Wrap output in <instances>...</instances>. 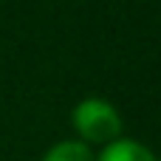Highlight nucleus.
I'll use <instances>...</instances> for the list:
<instances>
[{
    "label": "nucleus",
    "instance_id": "f257e3e1",
    "mask_svg": "<svg viewBox=\"0 0 161 161\" xmlns=\"http://www.w3.org/2000/svg\"><path fill=\"white\" fill-rule=\"evenodd\" d=\"M71 122H74L76 133L85 142H96V144H110L122 133V116H119V110L108 99H99V96L82 99L74 108Z\"/></svg>",
    "mask_w": 161,
    "mask_h": 161
},
{
    "label": "nucleus",
    "instance_id": "f03ea898",
    "mask_svg": "<svg viewBox=\"0 0 161 161\" xmlns=\"http://www.w3.org/2000/svg\"><path fill=\"white\" fill-rule=\"evenodd\" d=\"M96 161H158V158L150 147H144L136 139H116L99 153Z\"/></svg>",
    "mask_w": 161,
    "mask_h": 161
},
{
    "label": "nucleus",
    "instance_id": "7ed1b4c3",
    "mask_svg": "<svg viewBox=\"0 0 161 161\" xmlns=\"http://www.w3.org/2000/svg\"><path fill=\"white\" fill-rule=\"evenodd\" d=\"M42 161H96L93 158V153H91V147L85 144V142H74V139H68V142H59V144H54Z\"/></svg>",
    "mask_w": 161,
    "mask_h": 161
}]
</instances>
